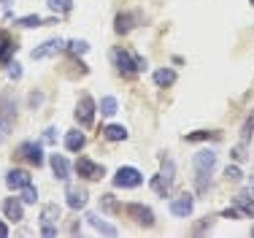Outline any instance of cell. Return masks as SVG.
<instances>
[{"label":"cell","instance_id":"obj_1","mask_svg":"<svg viewBox=\"0 0 254 238\" xmlns=\"http://www.w3.org/2000/svg\"><path fill=\"white\" fill-rule=\"evenodd\" d=\"M57 219H60V206L57 203H46L41 211V233L46 238L57 236Z\"/></svg>","mask_w":254,"mask_h":238},{"label":"cell","instance_id":"obj_2","mask_svg":"<svg viewBox=\"0 0 254 238\" xmlns=\"http://www.w3.org/2000/svg\"><path fill=\"white\" fill-rule=\"evenodd\" d=\"M114 184L117 187H122V190H132V187H141L143 184V176H141V170L138 168H119L117 170V176H114Z\"/></svg>","mask_w":254,"mask_h":238},{"label":"cell","instance_id":"obj_3","mask_svg":"<svg viewBox=\"0 0 254 238\" xmlns=\"http://www.w3.org/2000/svg\"><path fill=\"white\" fill-rule=\"evenodd\" d=\"M111 60H114V65H117V68L122 71L125 76H132V73L138 71V65H135V54L130 57V54H127L125 49H114V52H111Z\"/></svg>","mask_w":254,"mask_h":238},{"label":"cell","instance_id":"obj_4","mask_svg":"<svg viewBox=\"0 0 254 238\" xmlns=\"http://www.w3.org/2000/svg\"><path fill=\"white\" fill-rule=\"evenodd\" d=\"M76 170L78 176H84V179H103L106 176V170H103V165H98V162H92L89 157H78L76 160Z\"/></svg>","mask_w":254,"mask_h":238},{"label":"cell","instance_id":"obj_5","mask_svg":"<svg viewBox=\"0 0 254 238\" xmlns=\"http://www.w3.org/2000/svg\"><path fill=\"white\" fill-rule=\"evenodd\" d=\"M76 119L81 122L84 127L92 125V119H95V103H92V97H89V95H84L81 100H78V106H76Z\"/></svg>","mask_w":254,"mask_h":238},{"label":"cell","instance_id":"obj_6","mask_svg":"<svg viewBox=\"0 0 254 238\" xmlns=\"http://www.w3.org/2000/svg\"><path fill=\"white\" fill-rule=\"evenodd\" d=\"M192 206H195V198H192V195H181V198L171 200V214L173 217H187V214H192Z\"/></svg>","mask_w":254,"mask_h":238},{"label":"cell","instance_id":"obj_7","mask_svg":"<svg viewBox=\"0 0 254 238\" xmlns=\"http://www.w3.org/2000/svg\"><path fill=\"white\" fill-rule=\"evenodd\" d=\"M127 214L130 217H135V222H141V225H154V214H152V209H146V206H141V203H130L127 206Z\"/></svg>","mask_w":254,"mask_h":238},{"label":"cell","instance_id":"obj_8","mask_svg":"<svg viewBox=\"0 0 254 238\" xmlns=\"http://www.w3.org/2000/svg\"><path fill=\"white\" fill-rule=\"evenodd\" d=\"M63 49H65V41L52 38V41H46V44H41L38 49H35V52H33V60H44V57H49V54L63 52Z\"/></svg>","mask_w":254,"mask_h":238},{"label":"cell","instance_id":"obj_9","mask_svg":"<svg viewBox=\"0 0 254 238\" xmlns=\"http://www.w3.org/2000/svg\"><path fill=\"white\" fill-rule=\"evenodd\" d=\"M214 165H216V155H214V152H197V155H195L197 173H211Z\"/></svg>","mask_w":254,"mask_h":238},{"label":"cell","instance_id":"obj_10","mask_svg":"<svg viewBox=\"0 0 254 238\" xmlns=\"http://www.w3.org/2000/svg\"><path fill=\"white\" fill-rule=\"evenodd\" d=\"M68 206H70V209H84V206H87V190H84V187L70 184L68 187Z\"/></svg>","mask_w":254,"mask_h":238},{"label":"cell","instance_id":"obj_11","mask_svg":"<svg viewBox=\"0 0 254 238\" xmlns=\"http://www.w3.org/2000/svg\"><path fill=\"white\" fill-rule=\"evenodd\" d=\"M5 184H8L11 190H25L30 184V173L27 170H11V173L5 176Z\"/></svg>","mask_w":254,"mask_h":238},{"label":"cell","instance_id":"obj_12","mask_svg":"<svg viewBox=\"0 0 254 238\" xmlns=\"http://www.w3.org/2000/svg\"><path fill=\"white\" fill-rule=\"evenodd\" d=\"M22 155H25L27 162H33L35 168L44 165V152H41V144H22Z\"/></svg>","mask_w":254,"mask_h":238},{"label":"cell","instance_id":"obj_13","mask_svg":"<svg viewBox=\"0 0 254 238\" xmlns=\"http://www.w3.org/2000/svg\"><path fill=\"white\" fill-rule=\"evenodd\" d=\"M52 170H54V176H57L60 181H68L70 168H68V160H65L63 155H52Z\"/></svg>","mask_w":254,"mask_h":238},{"label":"cell","instance_id":"obj_14","mask_svg":"<svg viewBox=\"0 0 254 238\" xmlns=\"http://www.w3.org/2000/svg\"><path fill=\"white\" fill-rule=\"evenodd\" d=\"M252 192H241V195H235V209L241 211L244 217H254V200L249 198Z\"/></svg>","mask_w":254,"mask_h":238},{"label":"cell","instance_id":"obj_15","mask_svg":"<svg viewBox=\"0 0 254 238\" xmlns=\"http://www.w3.org/2000/svg\"><path fill=\"white\" fill-rule=\"evenodd\" d=\"M3 211H5V217L11 219V222H22V203L16 198H8L3 203Z\"/></svg>","mask_w":254,"mask_h":238},{"label":"cell","instance_id":"obj_16","mask_svg":"<svg viewBox=\"0 0 254 238\" xmlns=\"http://www.w3.org/2000/svg\"><path fill=\"white\" fill-rule=\"evenodd\" d=\"M87 222L92 225L95 230H100L103 236H117V228H114V225H108V222H103L98 214H87Z\"/></svg>","mask_w":254,"mask_h":238},{"label":"cell","instance_id":"obj_17","mask_svg":"<svg viewBox=\"0 0 254 238\" xmlns=\"http://www.w3.org/2000/svg\"><path fill=\"white\" fill-rule=\"evenodd\" d=\"M152 190L160 195V198H168V195H171V179H168V176H154L152 179Z\"/></svg>","mask_w":254,"mask_h":238},{"label":"cell","instance_id":"obj_18","mask_svg":"<svg viewBox=\"0 0 254 238\" xmlns=\"http://www.w3.org/2000/svg\"><path fill=\"white\" fill-rule=\"evenodd\" d=\"M173 81H176V73H173L171 68L154 71V84H157V87H171Z\"/></svg>","mask_w":254,"mask_h":238},{"label":"cell","instance_id":"obj_19","mask_svg":"<svg viewBox=\"0 0 254 238\" xmlns=\"http://www.w3.org/2000/svg\"><path fill=\"white\" fill-rule=\"evenodd\" d=\"M132 24H135V16H132V14H119V16H117V24H114V30H117V33H130Z\"/></svg>","mask_w":254,"mask_h":238},{"label":"cell","instance_id":"obj_20","mask_svg":"<svg viewBox=\"0 0 254 238\" xmlns=\"http://www.w3.org/2000/svg\"><path fill=\"white\" fill-rule=\"evenodd\" d=\"M103 136H106L108 141H125V138H127V130H125L122 125H108L106 130H103Z\"/></svg>","mask_w":254,"mask_h":238},{"label":"cell","instance_id":"obj_21","mask_svg":"<svg viewBox=\"0 0 254 238\" xmlns=\"http://www.w3.org/2000/svg\"><path fill=\"white\" fill-rule=\"evenodd\" d=\"M65 146H68L70 152H78L84 146V136L81 133H68V136H65Z\"/></svg>","mask_w":254,"mask_h":238},{"label":"cell","instance_id":"obj_22","mask_svg":"<svg viewBox=\"0 0 254 238\" xmlns=\"http://www.w3.org/2000/svg\"><path fill=\"white\" fill-rule=\"evenodd\" d=\"M46 5L54 11V14H68L73 5H70V0H46Z\"/></svg>","mask_w":254,"mask_h":238},{"label":"cell","instance_id":"obj_23","mask_svg":"<svg viewBox=\"0 0 254 238\" xmlns=\"http://www.w3.org/2000/svg\"><path fill=\"white\" fill-rule=\"evenodd\" d=\"M100 114L103 117H114V114H117V100H114V97H103L100 100Z\"/></svg>","mask_w":254,"mask_h":238},{"label":"cell","instance_id":"obj_24","mask_svg":"<svg viewBox=\"0 0 254 238\" xmlns=\"http://www.w3.org/2000/svg\"><path fill=\"white\" fill-rule=\"evenodd\" d=\"M187 141H216V138H219V133H208V130H200V133H190V136H184Z\"/></svg>","mask_w":254,"mask_h":238},{"label":"cell","instance_id":"obj_25","mask_svg":"<svg viewBox=\"0 0 254 238\" xmlns=\"http://www.w3.org/2000/svg\"><path fill=\"white\" fill-rule=\"evenodd\" d=\"M68 52L70 54H87L89 52V44H87V41H70V44H68Z\"/></svg>","mask_w":254,"mask_h":238},{"label":"cell","instance_id":"obj_26","mask_svg":"<svg viewBox=\"0 0 254 238\" xmlns=\"http://www.w3.org/2000/svg\"><path fill=\"white\" fill-rule=\"evenodd\" d=\"M35 198H38V190H35L33 184H27L25 190H22V203H35Z\"/></svg>","mask_w":254,"mask_h":238},{"label":"cell","instance_id":"obj_27","mask_svg":"<svg viewBox=\"0 0 254 238\" xmlns=\"http://www.w3.org/2000/svg\"><path fill=\"white\" fill-rule=\"evenodd\" d=\"M16 24H19V27H38V24H44V22H41V16H22V19H16Z\"/></svg>","mask_w":254,"mask_h":238},{"label":"cell","instance_id":"obj_28","mask_svg":"<svg viewBox=\"0 0 254 238\" xmlns=\"http://www.w3.org/2000/svg\"><path fill=\"white\" fill-rule=\"evenodd\" d=\"M225 176H227V181H238V179H241V168H238V165H230V168L225 170Z\"/></svg>","mask_w":254,"mask_h":238},{"label":"cell","instance_id":"obj_29","mask_svg":"<svg viewBox=\"0 0 254 238\" xmlns=\"http://www.w3.org/2000/svg\"><path fill=\"white\" fill-rule=\"evenodd\" d=\"M162 176H168V179L173 181V162L168 160V157H162Z\"/></svg>","mask_w":254,"mask_h":238},{"label":"cell","instance_id":"obj_30","mask_svg":"<svg viewBox=\"0 0 254 238\" xmlns=\"http://www.w3.org/2000/svg\"><path fill=\"white\" fill-rule=\"evenodd\" d=\"M103 209H106V211H117V203H114V195H103Z\"/></svg>","mask_w":254,"mask_h":238},{"label":"cell","instance_id":"obj_31","mask_svg":"<svg viewBox=\"0 0 254 238\" xmlns=\"http://www.w3.org/2000/svg\"><path fill=\"white\" fill-rule=\"evenodd\" d=\"M19 68H22L19 63H11V65H8V76H11V79H19V76H22Z\"/></svg>","mask_w":254,"mask_h":238},{"label":"cell","instance_id":"obj_32","mask_svg":"<svg viewBox=\"0 0 254 238\" xmlns=\"http://www.w3.org/2000/svg\"><path fill=\"white\" fill-rule=\"evenodd\" d=\"M252 130H254V114H252L249 119H246V125H244V141L249 138V133H252Z\"/></svg>","mask_w":254,"mask_h":238},{"label":"cell","instance_id":"obj_33","mask_svg":"<svg viewBox=\"0 0 254 238\" xmlns=\"http://www.w3.org/2000/svg\"><path fill=\"white\" fill-rule=\"evenodd\" d=\"M5 133H8V117H0V141L5 138Z\"/></svg>","mask_w":254,"mask_h":238},{"label":"cell","instance_id":"obj_34","mask_svg":"<svg viewBox=\"0 0 254 238\" xmlns=\"http://www.w3.org/2000/svg\"><path fill=\"white\" fill-rule=\"evenodd\" d=\"M54 133H57V130H54V127H49V130L44 133V144H54V138H57V136H54Z\"/></svg>","mask_w":254,"mask_h":238},{"label":"cell","instance_id":"obj_35","mask_svg":"<svg viewBox=\"0 0 254 238\" xmlns=\"http://www.w3.org/2000/svg\"><path fill=\"white\" fill-rule=\"evenodd\" d=\"M233 157H235L238 162L244 160V157H246V155H244V146H235V149H233Z\"/></svg>","mask_w":254,"mask_h":238},{"label":"cell","instance_id":"obj_36","mask_svg":"<svg viewBox=\"0 0 254 238\" xmlns=\"http://www.w3.org/2000/svg\"><path fill=\"white\" fill-rule=\"evenodd\" d=\"M5 236H8V228H5L3 222H0V238H5Z\"/></svg>","mask_w":254,"mask_h":238},{"label":"cell","instance_id":"obj_37","mask_svg":"<svg viewBox=\"0 0 254 238\" xmlns=\"http://www.w3.org/2000/svg\"><path fill=\"white\" fill-rule=\"evenodd\" d=\"M249 192L254 195V170H252V176H249Z\"/></svg>","mask_w":254,"mask_h":238},{"label":"cell","instance_id":"obj_38","mask_svg":"<svg viewBox=\"0 0 254 238\" xmlns=\"http://www.w3.org/2000/svg\"><path fill=\"white\" fill-rule=\"evenodd\" d=\"M252 236H254V228H252Z\"/></svg>","mask_w":254,"mask_h":238},{"label":"cell","instance_id":"obj_39","mask_svg":"<svg viewBox=\"0 0 254 238\" xmlns=\"http://www.w3.org/2000/svg\"><path fill=\"white\" fill-rule=\"evenodd\" d=\"M252 5H254V0H252Z\"/></svg>","mask_w":254,"mask_h":238}]
</instances>
